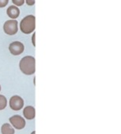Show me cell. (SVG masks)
<instances>
[{"mask_svg": "<svg viewBox=\"0 0 121 134\" xmlns=\"http://www.w3.org/2000/svg\"><path fill=\"white\" fill-rule=\"evenodd\" d=\"M20 71L26 75H31L35 72V59L31 56L24 57L19 63Z\"/></svg>", "mask_w": 121, "mask_h": 134, "instance_id": "1", "label": "cell"}, {"mask_svg": "<svg viewBox=\"0 0 121 134\" xmlns=\"http://www.w3.org/2000/svg\"><path fill=\"white\" fill-rule=\"evenodd\" d=\"M20 29L24 34H31L35 29V16L28 15L24 16L20 24Z\"/></svg>", "mask_w": 121, "mask_h": 134, "instance_id": "2", "label": "cell"}, {"mask_svg": "<svg viewBox=\"0 0 121 134\" xmlns=\"http://www.w3.org/2000/svg\"><path fill=\"white\" fill-rule=\"evenodd\" d=\"M3 30L5 33L9 35H15L18 31V22L13 19L6 20L3 25Z\"/></svg>", "mask_w": 121, "mask_h": 134, "instance_id": "3", "label": "cell"}, {"mask_svg": "<svg viewBox=\"0 0 121 134\" xmlns=\"http://www.w3.org/2000/svg\"><path fill=\"white\" fill-rule=\"evenodd\" d=\"M10 125L16 130H23L26 126L25 119L19 115H13L9 119Z\"/></svg>", "mask_w": 121, "mask_h": 134, "instance_id": "4", "label": "cell"}, {"mask_svg": "<svg viewBox=\"0 0 121 134\" xmlns=\"http://www.w3.org/2000/svg\"><path fill=\"white\" fill-rule=\"evenodd\" d=\"M9 107L13 111H20V109L23 108L24 102V100L17 95H14L10 97L9 101Z\"/></svg>", "mask_w": 121, "mask_h": 134, "instance_id": "5", "label": "cell"}, {"mask_svg": "<svg viewBox=\"0 0 121 134\" xmlns=\"http://www.w3.org/2000/svg\"><path fill=\"white\" fill-rule=\"evenodd\" d=\"M9 50L11 53V54H13L14 56H18L24 52V46L22 42H20L19 41H15L9 44Z\"/></svg>", "mask_w": 121, "mask_h": 134, "instance_id": "6", "label": "cell"}, {"mask_svg": "<svg viewBox=\"0 0 121 134\" xmlns=\"http://www.w3.org/2000/svg\"><path fill=\"white\" fill-rule=\"evenodd\" d=\"M23 115L27 120H32L35 117V109L32 106H27L23 110Z\"/></svg>", "mask_w": 121, "mask_h": 134, "instance_id": "7", "label": "cell"}, {"mask_svg": "<svg viewBox=\"0 0 121 134\" xmlns=\"http://www.w3.org/2000/svg\"><path fill=\"white\" fill-rule=\"evenodd\" d=\"M6 13L10 18H12L13 20H15L20 15V9L16 5H10L6 9Z\"/></svg>", "mask_w": 121, "mask_h": 134, "instance_id": "8", "label": "cell"}, {"mask_svg": "<svg viewBox=\"0 0 121 134\" xmlns=\"http://www.w3.org/2000/svg\"><path fill=\"white\" fill-rule=\"evenodd\" d=\"M1 133L2 134H14V128L9 123H4L1 127Z\"/></svg>", "mask_w": 121, "mask_h": 134, "instance_id": "9", "label": "cell"}, {"mask_svg": "<svg viewBox=\"0 0 121 134\" xmlns=\"http://www.w3.org/2000/svg\"><path fill=\"white\" fill-rule=\"evenodd\" d=\"M7 106V99L4 95H0V111L4 110Z\"/></svg>", "mask_w": 121, "mask_h": 134, "instance_id": "10", "label": "cell"}, {"mask_svg": "<svg viewBox=\"0 0 121 134\" xmlns=\"http://www.w3.org/2000/svg\"><path fill=\"white\" fill-rule=\"evenodd\" d=\"M13 3L17 6H20V5H23V4L24 3V0H12Z\"/></svg>", "mask_w": 121, "mask_h": 134, "instance_id": "11", "label": "cell"}, {"mask_svg": "<svg viewBox=\"0 0 121 134\" xmlns=\"http://www.w3.org/2000/svg\"><path fill=\"white\" fill-rule=\"evenodd\" d=\"M9 0H0V8H3L7 5Z\"/></svg>", "mask_w": 121, "mask_h": 134, "instance_id": "12", "label": "cell"}, {"mask_svg": "<svg viewBox=\"0 0 121 134\" xmlns=\"http://www.w3.org/2000/svg\"><path fill=\"white\" fill-rule=\"evenodd\" d=\"M28 5H33L35 2V0H24Z\"/></svg>", "mask_w": 121, "mask_h": 134, "instance_id": "13", "label": "cell"}, {"mask_svg": "<svg viewBox=\"0 0 121 134\" xmlns=\"http://www.w3.org/2000/svg\"><path fill=\"white\" fill-rule=\"evenodd\" d=\"M31 41H32V44L34 46H35V33H33V35L31 37Z\"/></svg>", "mask_w": 121, "mask_h": 134, "instance_id": "14", "label": "cell"}, {"mask_svg": "<svg viewBox=\"0 0 121 134\" xmlns=\"http://www.w3.org/2000/svg\"><path fill=\"white\" fill-rule=\"evenodd\" d=\"M31 134H35V131H33V132H32Z\"/></svg>", "mask_w": 121, "mask_h": 134, "instance_id": "15", "label": "cell"}, {"mask_svg": "<svg viewBox=\"0 0 121 134\" xmlns=\"http://www.w3.org/2000/svg\"><path fill=\"white\" fill-rule=\"evenodd\" d=\"M0 91H1V85H0Z\"/></svg>", "mask_w": 121, "mask_h": 134, "instance_id": "16", "label": "cell"}]
</instances>
